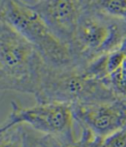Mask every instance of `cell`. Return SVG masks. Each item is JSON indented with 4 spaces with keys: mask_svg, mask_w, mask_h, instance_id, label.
I'll use <instances>...</instances> for the list:
<instances>
[{
    "mask_svg": "<svg viewBox=\"0 0 126 147\" xmlns=\"http://www.w3.org/2000/svg\"><path fill=\"white\" fill-rule=\"evenodd\" d=\"M125 39V24L85 9L69 42L75 66L83 69L94 59L115 50Z\"/></svg>",
    "mask_w": 126,
    "mask_h": 147,
    "instance_id": "277c9868",
    "label": "cell"
},
{
    "mask_svg": "<svg viewBox=\"0 0 126 147\" xmlns=\"http://www.w3.org/2000/svg\"><path fill=\"white\" fill-rule=\"evenodd\" d=\"M76 123L105 139L126 127V97L110 102L71 106Z\"/></svg>",
    "mask_w": 126,
    "mask_h": 147,
    "instance_id": "8992f818",
    "label": "cell"
},
{
    "mask_svg": "<svg viewBox=\"0 0 126 147\" xmlns=\"http://www.w3.org/2000/svg\"><path fill=\"white\" fill-rule=\"evenodd\" d=\"M15 125H24L47 136H51L63 143L76 139V121L71 106L62 103H37L25 107L12 101L11 111L2 122L1 130Z\"/></svg>",
    "mask_w": 126,
    "mask_h": 147,
    "instance_id": "5b68a950",
    "label": "cell"
},
{
    "mask_svg": "<svg viewBox=\"0 0 126 147\" xmlns=\"http://www.w3.org/2000/svg\"><path fill=\"white\" fill-rule=\"evenodd\" d=\"M49 67L34 45L0 19L1 91H16L35 96Z\"/></svg>",
    "mask_w": 126,
    "mask_h": 147,
    "instance_id": "6da1fadb",
    "label": "cell"
},
{
    "mask_svg": "<svg viewBox=\"0 0 126 147\" xmlns=\"http://www.w3.org/2000/svg\"><path fill=\"white\" fill-rule=\"evenodd\" d=\"M37 103H62L69 106L110 102L118 99L105 80L87 76L78 67H49L39 92Z\"/></svg>",
    "mask_w": 126,
    "mask_h": 147,
    "instance_id": "3957f363",
    "label": "cell"
},
{
    "mask_svg": "<svg viewBox=\"0 0 126 147\" xmlns=\"http://www.w3.org/2000/svg\"><path fill=\"white\" fill-rule=\"evenodd\" d=\"M0 19L34 45L50 67H76L69 45L53 32L33 5L23 0H1Z\"/></svg>",
    "mask_w": 126,
    "mask_h": 147,
    "instance_id": "7a4b0ae2",
    "label": "cell"
},
{
    "mask_svg": "<svg viewBox=\"0 0 126 147\" xmlns=\"http://www.w3.org/2000/svg\"><path fill=\"white\" fill-rule=\"evenodd\" d=\"M43 1H46V0H36V3H38V2H43Z\"/></svg>",
    "mask_w": 126,
    "mask_h": 147,
    "instance_id": "4fadbf2b",
    "label": "cell"
},
{
    "mask_svg": "<svg viewBox=\"0 0 126 147\" xmlns=\"http://www.w3.org/2000/svg\"><path fill=\"white\" fill-rule=\"evenodd\" d=\"M26 147H64V143L51 136H47L25 126Z\"/></svg>",
    "mask_w": 126,
    "mask_h": 147,
    "instance_id": "30bf717a",
    "label": "cell"
},
{
    "mask_svg": "<svg viewBox=\"0 0 126 147\" xmlns=\"http://www.w3.org/2000/svg\"><path fill=\"white\" fill-rule=\"evenodd\" d=\"M105 81L118 98L126 96V56L121 65Z\"/></svg>",
    "mask_w": 126,
    "mask_h": 147,
    "instance_id": "8fae6325",
    "label": "cell"
},
{
    "mask_svg": "<svg viewBox=\"0 0 126 147\" xmlns=\"http://www.w3.org/2000/svg\"><path fill=\"white\" fill-rule=\"evenodd\" d=\"M33 6L53 32L69 45L78 22L85 11L84 0H46Z\"/></svg>",
    "mask_w": 126,
    "mask_h": 147,
    "instance_id": "52a82bcc",
    "label": "cell"
},
{
    "mask_svg": "<svg viewBox=\"0 0 126 147\" xmlns=\"http://www.w3.org/2000/svg\"><path fill=\"white\" fill-rule=\"evenodd\" d=\"M0 147H26L25 126L15 125L0 131Z\"/></svg>",
    "mask_w": 126,
    "mask_h": 147,
    "instance_id": "9c48e42d",
    "label": "cell"
},
{
    "mask_svg": "<svg viewBox=\"0 0 126 147\" xmlns=\"http://www.w3.org/2000/svg\"><path fill=\"white\" fill-rule=\"evenodd\" d=\"M85 9L126 25V0H84Z\"/></svg>",
    "mask_w": 126,
    "mask_h": 147,
    "instance_id": "ba28073f",
    "label": "cell"
},
{
    "mask_svg": "<svg viewBox=\"0 0 126 147\" xmlns=\"http://www.w3.org/2000/svg\"><path fill=\"white\" fill-rule=\"evenodd\" d=\"M125 97H126V96H125Z\"/></svg>",
    "mask_w": 126,
    "mask_h": 147,
    "instance_id": "5bb4252c",
    "label": "cell"
},
{
    "mask_svg": "<svg viewBox=\"0 0 126 147\" xmlns=\"http://www.w3.org/2000/svg\"><path fill=\"white\" fill-rule=\"evenodd\" d=\"M104 147H126V127L103 140Z\"/></svg>",
    "mask_w": 126,
    "mask_h": 147,
    "instance_id": "7c38bea8",
    "label": "cell"
}]
</instances>
